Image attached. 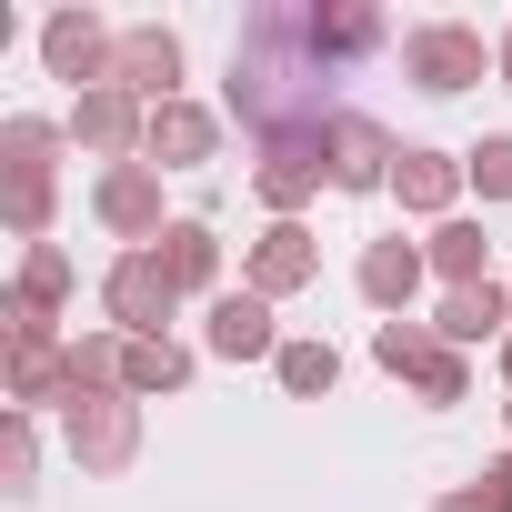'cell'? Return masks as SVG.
Wrapping results in <instances>:
<instances>
[{
  "label": "cell",
  "instance_id": "10",
  "mask_svg": "<svg viewBox=\"0 0 512 512\" xmlns=\"http://www.w3.org/2000/svg\"><path fill=\"white\" fill-rule=\"evenodd\" d=\"M71 141H91V151H111V161H131V151H151V111L111 81V91H81L71 101Z\"/></svg>",
  "mask_w": 512,
  "mask_h": 512
},
{
  "label": "cell",
  "instance_id": "9",
  "mask_svg": "<svg viewBox=\"0 0 512 512\" xmlns=\"http://www.w3.org/2000/svg\"><path fill=\"white\" fill-rule=\"evenodd\" d=\"M91 211H101L121 241H161V231H171V221H161V171H151V161H111L101 191H91Z\"/></svg>",
  "mask_w": 512,
  "mask_h": 512
},
{
  "label": "cell",
  "instance_id": "2",
  "mask_svg": "<svg viewBox=\"0 0 512 512\" xmlns=\"http://www.w3.org/2000/svg\"><path fill=\"white\" fill-rule=\"evenodd\" d=\"M101 312H111V322H121L131 342H171L161 322L181 312V282L161 272V251H121V262L101 272Z\"/></svg>",
  "mask_w": 512,
  "mask_h": 512
},
{
  "label": "cell",
  "instance_id": "26",
  "mask_svg": "<svg viewBox=\"0 0 512 512\" xmlns=\"http://www.w3.org/2000/svg\"><path fill=\"white\" fill-rule=\"evenodd\" d=\"M31 472H41V442H31V412H11V432H0V482L31 492Z\"/></svg>",
  "mask_w": 512,
  "mask_h": 512
},
{
  "label": "cell",
  "instance_id": "21",
  "mask_svg": "<svg viewBox=\"0 0 512 512\" xmlns=\"http://www.w3.org/2000/svg\"><path fill=\"white\" fill-rule=\"evenodd\" d=\"M422 262L452 282V292H472V282H492V251H482V221H442L432 241H422Z\"/></svg>",
  "mask_w": 512,
  "mask_h": 512
},
{
  "label": "cell",
  "instance_id": "24",
  "mask_svg": "<svg viewBox=\"0 0 512 512\" xmlns=\"http://www.w3.org/2000/svg\"><path fill=\"white\" fill-rule=\"evenodd\" d=\"M272 372H282V392H302V402H312V392H332V382H342V352H332V342H282V362H272Z\"/></svg>",
  "mask_w": 512,
  "mask_h": 512
},
{
  "label": "cell",
  "instance_id": "14",
  "mask_svg": "<svg viewBox=\"0 0 512 512\" xmlns=\"http://www.w3.org/2000/svg\"><path fill=\"white\" fill-rule=\"evenodd\" d=\"M171 81H181V41H171L161 21H151V31H121V91L161 111V101H181Z\"/></svg>",
  "mask_w": 512,
  "mask_h": 512
},
{
  "label": "cell",
  "instance_id": "22",
  "mask_svg": "<svg viewBox=\"0 0 512 512\" xmlns=\"http://www.w3.org/2000/svg\"><path fill=\"white\" fill-rule=\"evenodd\" d=\"M61 352L71 342H11V402H61Z\"/></svg>",
  "mask_w": 512,
  "mask_h": 512
},
{
  "label": "cell",
  "instance_id": "31",
  "mask_svg": "<svg viewBox=\"0 0 512 512\" xmlns=\"http://www.w3.org/2000/svg\"><path fill=\"white\" fill-rule=\"evenodd\" d=\"M502 382H512V332H502Z\"/></svg>",
  "mask_w": 512,
  "mask_h": 512
},
{
  "label": "cell",
  "instance_id": "19",
  "mask_svg": "<svg viewBox=\"0 0 512 512\" xmlns=\"http://www.w3.org/2000/svg\"><path fill=\"white\" fill-rule=\"evenodd\" d=\"M502 322H512V292H502V282H472V292H442V322H432V332L462 352V342H492Z\"/></svg>",
  "mask_w": 512,
  "mask_h": 512
},
{
  "label": "cell",
  "instance_id": "4",
  "mask_svg": "<svg viewBox=\"0 0 512 512\" xmlns=\"http://www.w3.org/2000/svg\"><path fill=\"white\" fill-rule=\"evenodd\" d=\"M51 151H61L51 121H0V161H11V231H21V241L51 231Z\"/></svg>",
  "mask_w": 512,
  "mask_h": 512
},
{
  "label": "cell",
  "instance_id": "1",
  "mask_svg": "<svg viewBox=\"0 0 512 512\" xmlns=\"http://www.w3.org/2000/svg\"><path fill=\"white\" fill-rule=\"evenodd\" d=\"M392 41L372 0H262L231 41V111L251 141H312L342 121V81Z\"/></svg>",
  "mask_w": 512,
  "mask_h": 512
},
{
  "label": "cell",
  "instance_id": "15",
  "mask_svg": "<svg viewBox=\"0 0 512 512\" xmlns=\"http://www.w3.org/2000/svg\"><path fill=\"white\" fill-rule=\"evenodd\" d=\"M422 272H432V262H422V251H412V241H372L352 282H362V302H372V312H392V322H402V302L422 292Z\"/></svg>",
  "mask_w": 512,
  "mask_h": 512
},
{
  "label": "cell",
  "instance_id": "25",
  "mask_svg": "<svg viewBox=\"0 0 512 512\" xmlns=\"http://www.w3.org/2000/svg\"><path fill=\"white\" fill-rule=\"evenodd\" d=\"M61 292H71L61 241H31V251H21V302H31V312H61Z\"/></svg>",
  "mask_w": 512,
  "mask_h": 512
},
{
  "label": "cell",
  "instance_id": "27",
  "mask_svg": "<svg viewBox=\"0 0 512 512\" xmlns=\"http://www.w3.org/2000/svg\"><path fill=\"white\" fill-rule=\"evenodd\" d=\"M462 171H472V191H482V201H512V141H482V151H462Z\"/></svg>",
  "mask_w": 512,
  "mask_h": 512
},
{
  "label": "cell",
  "instance_id": "17",
  "mask_svg": "<svg viewBox=\"0 0 512 512\" xmlns=\"http://www.w3.org/2000/svg\"><path fill=\"white\" fill-rule=\"evenodd\" d=\"M151 251H161V272H171L181 292H211V282H221V241H211V221H171ZM211 302H221V292H211Z\"/></svg>",
  "mask_w": 512,
  "mask_h": 512
},
{
  "label": "cell",
  "instance_id": "23",
  "mask_svg": "<svg viewBox=\"0 0 512 512\" xmlns=\"http://www.w3.org/2000/svg\"><path fill=\"white\" fill-rule=\"evenodd\" d=\"M191 382V352L181 342H131V362H121V392L141 402V392H181Z\"/></svg>",
  "mask_w": 512,
  "mask_h": 512
},
{
  "label": "cell",
  "instance_id": "13",
  "mask_svg": "<svg viewBox=\"0 0 512 512\" xmlns=\"http://www.w3.org/2000/svg\"><path fill=\"white\" fill-rule=\"evenodd\" d=\"M312 272H322V251H312L302 221H272L262 241H251V292H262V302H272V292H302Z\"/></svg>",
  "mask_w": 512,
  "mask_h": 512
},
{
  "label": "cell",
  "instance_id": "30",
  "mask_svg": "<svg viewBox=\"0 0 512 512\" xmlns=\"http://www.w3.org/2000/svg\"><path fill=\"white\" fill-rule=\"evenodd\" d=\"M502 91H512V31H502Z\"/></svg>",
  "mask_w": 512,
  "mask_h": 512
},
{
  "label": "cell",
  "instance_id": "8",
  "mask_svg": "<svg viewBox=\"0 0 512 512\" xmlns=\"http://www.w3.org/2000/svg\"><path fill=\"white\" fill-rule=\"evenodd\" d=\"M322 161H332V181H342V191H382V181H392V161H402V141H392L382 121L342 111V121L322 131Z\"/></svg>",
  "mask_w": 512,
  "mask_h": 512
},
{
  "label": "cell",
  "instance_id": "7",
  "mask_svg": "<svg viewBox=\"0 0 512 512\" xmlns=\"http://www.w3.org/2000/svg\"><path fill=\"white\" fill-rule=\"evenodd\" d=\"M71 452H81V472H121V462L141 452V402H131V392L71 402Z\"/></svg>",
  "mask_w": 512,
  "mask_h": 512
},
{
  "label": "cell",
  "instance_id": "20",
  "mask_svg": "<svg viewBox=\"0 0 512 512\" xmlns=\"http://www.w3.org/2000/svg\"><path fill=\"white\" fill-rule=\"evenodd\" d=\"M121 362H131V342H101V332H91V342H71V352H61V412H71V402L121 392Z\"/></svg>",
  "mask_w": 512,
  "mask_h": 512
},
{
  "label": "cell",
  "instance_id": "5",
  "mask_svg": "<svg viewBox=\"0 0 512 512\" xmlns=\"http://www.w3.org/2000/svg\"><path fill=\"white\" fill-rule=\"evenodd\" d=\"M482 31H462V21H422V31H402V71L432 91V101H452V91H472L482 81Z\"/></svg>",
  "mask_w": 512,
  "mask_h": 512
},
{
  "label": "cell",
  "instance_id": "3",
  "mask_svg": "<svg viewBox=\"0 0 512 512\" xmlns=\"http://www.w3.org/2000/svg\"><path fill=\"white\" fill-rule=\"evenodd\" d=\"M372 362L402 372L422 402H462V392H472V362H462L442 332H422V322H382V332H372Z\"/></svg>",
  "mask_w": 512,
  "mask_h": 512
},
{
  "label": "cell",
  "instance_id": "28",
  "mask_svg": "<svg viewBox=\"0 0 512 512\" xmlns=\"http://www.w3.org/2000/svg\"><path fill=\"white\" fill-rule=\"evenodd\" d=\"M472 492H482V502H492V512H512V452H502V462H492V472H482V482H472Z\"/></svg>",
  "mask_w": 512,
  "mask_h": 512
},
{
  "label": "cell",
  "instance_id": "32",
  "mask_svg": "<svg viewBox=\"0 0 512 512\" xmlns=\"http://www.w3.org/2000/svg\"><path fill=\"white\" fill-rule=\"evenodd\" d=\"M502 292H512V282H502Z\"/></svg>",
  "mask_w": 512,
  "mask_h": 512
},
{
  "label": "cell",
  "instance_id": "11",
  "mask_svg": "<svg viewBox=\"0 0 512 512\" xmlns=\"http://www.w3.org/2000/svg\"><path fill=\"white\" fill-rule=\"evenodd\" d=\"M211 352H221V362H282L272 302H262V292H221V302H211Z\"/></svg>",
  "mask_w": 512,
  "mask_h": 512
},
{
  "label": "cell",
  "instance_id": "6",
  "mask_svg": "<svg viewBox=\"0 0 512 512\" xmlns=\"http://www.w3.org/2000/svg\"><path fill=\"white\" fill-rule=\"evenodd\" d=\"M41 61H51V81H91V91H111V81H121V41H111L91 11L41 21Z\"/></svg>",
  "mask_w": 512,
  "mask_h": 512
},
{
  "label": "cell",
  "instance_id": "12",
  "mask_svg": "<svg viewBox=\"0 0 512 512\" xmlns=\"http://www.w3.org/2000/svg\"><path fill=\"white\" fill-rule=\"evenodd\" d=\"M251 181H262V201H272V211L292 221V211H302V201H312V191L332 181V161H322V131H312V141H272Z\"/></svg>",
  "mask_w": 512,
  "mask_h": 512
},
{
  "label": "cell",
  "instance_id": "29",
  "mask_svg": "<svg viewBox=\"0 0 512 512\" xmlns=\"http://www.w3.org/2000/svg\"><path fill=\"white\" fill-rule=\"evenodd\" d=\"M432 512H492V502H482V492H442Z\"/></svg>",
  "mask_w": 512,
  "mask_h": 512
},
{
  "label": "cell",
  "instance_id": "18",
  "mask_svg": "<svg viewBox=\"0 0 512 512\" xmlns=\"http://www.w3.org/2000/svg\"><path fill=\"white\" fill-rule=\"evenodd\" d=\"M472 171L452 161V151H402L392 161V191H402V211H452V191H462Z\"/></svg>",
  "mask_w": 512,
  "mask_h": 512
},
{
  "label": "cell",
  "instance_id": "16",
  "mask_svg": "<svg viewBox=\"0 0 512 512\" xmlns=\"http://www.w3.org/2000/svg\"><path fill=\"white\" fill-rule=\"evenodd\" d=\"M211 141H221V121H211L201 101H161V111H151V161H161V171L211 161Z\"/></svg>",
  "mask_w": 512,
  "mask_h": 512
}]
</instances>
